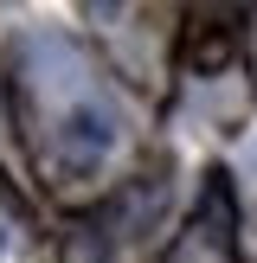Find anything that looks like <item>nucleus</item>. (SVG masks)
<instances>
[{"label":"nucleus","mask_w":257,"mask_h":263,"mask_svg":"<svg viewBox=\"0 0 257 263\" xmlns=\"http://www.w3.org/2000/svg\"><path fill=\"white\" fill-rule=\"evenodd\" d=\"M0 257H7V225H0Z\"/></svg>","instance_id":"nucleus-2"},{"label":"nucleus","mask_w":257,"mask_h":263,"mask_svg":"<svg viewBox=\"0 0 257 263\" xmlns=\"http://www.w3.org/2000/svg\"><path fill=\"white\" fill-rule=\"evenodd\" d=\"M64 148H71L77 161H103V154L116 148V116L103 109V103H77V109H64Z\"/></svg>","instance_id":"nucleus-1"}]
</instances>
